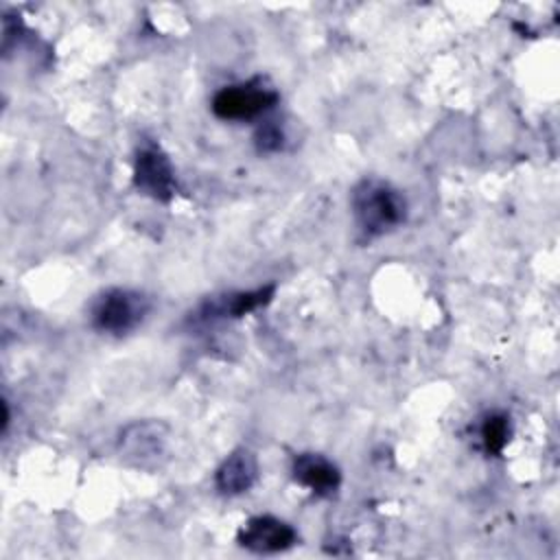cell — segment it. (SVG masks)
Instances as JSON below:
<instances>
[{
	"label": "cell",
	"mask_w": 560,
	"mask_h": 560,
	"mask_svg": "<svg viewBox=\"0 0 560 560\" xmlns=\"http://www.w3.org/2000/svg\"><path fill=\"white\" fill-rule=\"evenodd\" d=\"M350 208L357 228L370 238L396 230L407 219V199L383 179H361L352 188Z\"/></svg>",
	"instance_id": "6da1fadb"
},
{
	"label": "cell",
	"mask_w": 560,
	"mask_h": 560,
	"mask_svg": "<svg viewBox=\"0 0 560 560\" xmlns=\"http://www.w3.org/2000/svg\"><path fill=\"white\" fill-rule=\"evenodd\" d=\"M151 304L149 298L131 289H107L90 308L92 326L107 335H127L142 324Z\"/></svg>",
	"instance_id": "7a4b0ae2"
},
{
	"label": "cell",
	"mask_w": 560,
	"mask_h": 560,
	"mask_svg": "<svg viewBox=\"0 0 560 560\" xmlns=\"http://www.w3.org/2000/svg\"><path fill=\"white\" fill-rule=\"evenodd\" d=\"M280 94L262 77L225 85L212 96V112L221 120H254L269 112Z\"/></svg>",
	"instance_id": "3957f363"
},
{
	"label": "cell",
	"mask_w": 560,
	"mask_h": 560,
	"mask_svg": "<svg viewBox=\"0 0 560 560\" xmlns=\"http://www.w3.org/2000/svg\"><path fill=\"white\" fill-rule=\"evenodd\" d=\"M133 186L155 201L166 203L173 199L177 190L175 168L171 158L160 147L144 144L138 149L133 162Z\"/></svg>",
	"instance_id": "277c9868"
},
{
	"label": "cell",
	"mask_w": 560,
	"mask_h": 560,
	"mask_svg": "<svg viewBox=\"0 0 560 560\" xmlns=\"http://www.w3.org/2000/svg\"><path fill=\"white\" fill-rule=\"evenodd\" d=\"M236 542L254 553H278L298 542L295 529L269 514L252 516L236 534Z\"/></svg>",
	"instance_id": "5b68a950"
},
{
	"label": "cell",
	"mask_w": 560,
	"mask_h": 560,
	"mask_svg": "<svg viewBox=\"0 0 560 560\" xmlns=\"http://www.w3.org/2000/svg\"><path fill=\"white\" fill-rule=\"evenodd\" d=\"M293 479L319 497L332 494L341 483L339 468L319 453H300L291 466Z\"/></svg>",
	"instance_id": "8992f818"
},
{
	"label": "cell",
	"mask_w": 560,
	"mask_h": 560,
	"mask_svg": "<svg viewBox=\"0 0 560 560\" xmlns=\"http://www.w3.org/2000/svg\"><path fill=\"white\" fill-rule=\"evenodd\" d=\"M258 479V462L249 448H236L232 455L223 459L217 468L214 483L221 494H243L247 492Z\"/></svg>",
	"instance_id": "52a82bcc"
},
{
	"label": "cell",
	"mask_w": 560,
	"mask_h": 560,
	"mask_svg": "<svg viewBox=\"0 0 560 560\" xmlns=\"http://www.w3.org/2000/svg\"><path fill=\"white\" fill-rule=\"evenodd\" d=\"M276 287L267 284V287H258L252 291H236L210 302H203L199 308V317L201 319H217V317H243L265 304L271 302Z\"/></svg>",
	"instance_id": "ba28073f"
},
{
	"label": "cell",
	"mask_w": 560,
	"mask_h": 560,
	"mask_svg": "<svg viewBox=\"0 0 560 560\" xmlns=\"http://www.w3.org/2000/svg\"><path fill=\"white\" fill-rule=\"evenodd\" d=\"M510 416L503 413V411H490L481 427H479V435H481V444H483V451L488 455H499L508 440H510Z\"/></svg>",
	"instance_id": "9c48e42d"
},
{
	"label": "cell",
	"mask_w": 560,
	"mask_h": 560,
	"mask_svg": "<svg viewBox=\"0 0 560 560\" xmlns=\"http://www.w3.org/2000/svg\"><path fill=\"white\" fill-rule=\"evenodd\" d=\"M254 142H256V149L260 153H276L284 144V133L276 122H265V125L258 127V131L254 136Z\"/></svg>",
	"instance_id": "30bf717a"
}]
</instances>
